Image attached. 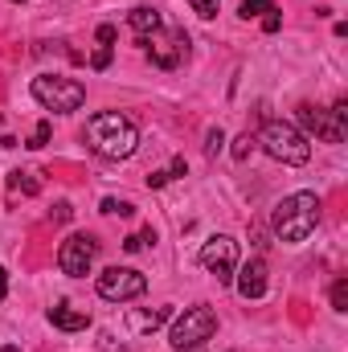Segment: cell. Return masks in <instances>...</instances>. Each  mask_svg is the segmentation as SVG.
Segmentation results:
<instances>
[{"label": "cell", "mask_w": 348, "mask_h": 352, "mask_svg": "<svg viewBox=\"0 0 348 352\" xmlns=\"http://www.w3.org/2000/svg\"><path fill=\"white\" fill-rule=\"evenodd\" d=\"M87 148L102 160H127L140 148V127L119 111H98L87 123Z\"/></svg>", "instance_id": "6da1fadb"}, {"label": "cell", "mask_w": 348, "mask_h": 352, "mask_svg": "<svg viewBox=\"0 0 348 352\" xmlns=\"http://www.w3.org/2000/svg\"><path fill=\"white\" fill-rule=\"evenodd\" d=\"M316 226H320V197L316 192H291L270 213V230L279 242H303Z\"/></svg>", "instance_id": "7a4b0ae2"}, {"label": "cell", "mask_w": 348, "mask_h": 352, "mask_svg": "<svg viewBox=\"0 0 348 352\" xmlns=\"http://www.w3.org/2000/svg\"><path fill=\"white\" fill-rule=\"evenodd\" d=\"M259 144L262 152L270 160H279V164H307V156H312L307 135L295 123H287V119H266L259 131Z\"/></svg>", "instance_id": "3957f363"}, {"label": "cell", "mask_w": 348, "mask_h": 352, "mask_svg": "<svg viewBox=\"0 0 348 352\" xmlns=\"http://www.w3.org/2000/svg\"><path fill=\"white\" fill-rule=\"evenodd\" d=\"M299 131L303 135H316V140H324V144H340L348 135V102H332V111H324V107H312V102H299Z\"/></svg>", "instance_id": "277c9868"}, {"label": "cell", "mask_w": 348, "mask_h": 352, "mask_svg": "<svg viewBox=\"0 0 348 352\" xmlns=\"http://www.w3.org/2000/svg\"><path fill=\"white\" fill-rule=\"evenodd\" d=\"M213 332H217V311L197 303V307H184V316H176L173 332H168V344L176 352H197Z\"/></svg>", "instance_id": "5b68a950"}, {"label": "cell", "mask_w": 348, "mask_h": 352, "mask_svg": "<svg viewBox=\"0 0 348 352\" xmlns=\"http://www.w3.org/2000/svg\"><path fill=\"white\" fill-rule=\"evenodd\" d=\"M33 98L45 107V111H54V115H70V111H78L83 102H87V87L83 82H74V78H62V74H41V78H33Z\"/></svg>", "instance_id": "8992f818"}, {"label": "cell", "mask_w": 348, "mask_h": 352, "mask_svg": "<svg viewBox=\"0 0 348 352\" xmlns=\"http://www.w3.org/2000/svg\"><path fill=\"white\" fill-rule=\"evenodd\" d=\"M98 295L102 299H111V303H127V299H140L144 291H148V278L140 274V270H131V266H107L102 274H98Z\"/></svg>", "instance_id": "52a82bcc"}, {"label": "cell", "mask_w": 348, "mask_h": 352, "mask_svg": "<svg viewBox=\"0 0 348 352\" xmlns=\"http://www.w3.org/2000/svg\"><path fill=\"white\" fill-rule=\"evenodd\" d=\"M144 50H148L152 66L176 70V66L188 58V33H184V29H156V33L144 41Z\"/></svg>", "instance_id": "ba28073f"}, {"label": "cell", "mask_w": 348, "mask_h": 352, "mask_svg": "<svg viewBox=\"0 0 348 352\" xmlns=\"http://www.w3.org/2000/svg\"><path fill=\"white\" fill-rule=\"evenodd\" d=\"M201 266H205L217 283H234V270H238V242L226 238V234H213V238L201 246Z\"/></svg>", "instance_id": "9c48e42d"}, {"label": "cell", "mask_w": 348, "mask_h": 352, "mask_svg": "<svg viewBox=\"0 0 348 352\" xmlns=\"http://www.w3.org/2000/svg\"><path fill=\"white\" fill-rule=\"evenodd\" d=\"M94 258H98V242H94L90 234H70V238L62 242V250H58V266H62V274H70V278L90 274Z\"/></svg>", "instance_id": "30bf717a"}, {"label": "cell", "mask_w": 348, "mask_h": 352, "mask_svg": "<svg viewBox=\"0 0 348 352\" xmlns=\"http://www.w3.org/2000/svg\"><path fill=\"white\" fill-rule=\"evenodd\" d=\"M234 287H238L242 299H262L266 295V263L250 258L242 270H234Z\"/></svg>", "instance_id": "8fae6325"}, {"label": "cell", "mask_w": 348, "mask_h": 352, "mask_svg": "<svg viewBox=\"0 0 348 352\" xmlns=\"http://www.w3.org/2000/svg\"><path fill=\"white\" fill-rule=\"evenodd\" d=\"M45 320H50L54 328H62V332H87V324H90L87 311H78V307H70V303L50 307V311H45Z\"/></svg>", "instance_id": "7c38bea8"}, {"label": "cell", "mask_w": 348, "mask_h": 352, "mask_svg": "<svg viewBox=\"0 0 348 352\" xmlns=\"http://www.w3.org/2000/svg\"><path fill=\"white\" fill-rule=\"evenodd\" d=\"M127 25H131V33H135V41L144 45L156 29H160V12L156 8H148V4H140V8H131V16H127Z\"/></svg>", "instance_id": "4fadbf2b"}, {"label": "cell", "mask_w": 348, "mask_h": 352, "mask_svg": "<svg viewBox=\"0 0 348 352\" xmlns=\"http://www.w3.org/2000/svg\"><path fill=\"white\" fill-rule=\"evenodd\" d=\"M274 8H279L274 0H242V4H238V16H242V21H254V16H266V12H274Z\"/></svg>", "instance_id": "5bb4252c"}, {"label": "cell", "mask_w": 348, "mask_h": 352, "mask_svg": "<svg viewBox=\"0 0 348 352\" xmlns=\"http://www.w3.org/2000/svg\"><path fill=\"white\" fill-rule=\"evenodd\" d=\"M144 246H156V230H152V226L140 230V234H127V238H123V250H127V254H140Z\"/></svg>", "instance_id": "9a60e30c"}, {"label": "cell", "mask_w": 348, "mask_h": 352, "mask_svg": "<svg viewBox=\"0 0 348 352\" xmlns=\"http://www.w3.org/2000/svg\"><path fill=\"white\" fill-rule=\"evenodd\" d=\"M254 144H259V140H254V135L246 131V135H238V140H234V148H230V156H234V160H250V152H254Z\"/></svg>", "instance_id": "2e32d148"}, {"label": "cell", "mask_w": 348, "mask_h": 352, "mask_svg": "<svg viewBox=\"0 0 348 352\" xmlns=\"http://www.w3.org/2000/svg\"><path fill=\"white\" fill-rule=\"evenodd\" d=\"M221 148H226V131L221 127H209L205 131V156H217Z\"/></svg>", "instance_id": "e0dca14e"}, {"label": "cell", "mask_w": 348, "mask_h": 352, "mask_svg": "<svg viewBox=\"0 0 348 352\" xmlns=\"http://www.w3.org/2000/svg\"><path fill=\"white\" fill-rule=\"evenodd\" d=\"M168 316H173L168 307H160V311H152V316H135V328H140V332H148V328H160Z\"/></svg>", "instance_id": "ac0fdd59"}, {"label": "cell", "mask_w": 348, "mask_h": 352, "mask_svg": "<svg viewBox=\"0 0 348 352\" xmlns=\"http://www.w3.org/2000/svg\"><path fill=\"white\" fill-rule=\"evenodd\" d=\"M12 188H21L25 197H37V188H41V184L33 180V173H12Z\"/></svg>", "instance_id": "d6986e66"}, {"label": "cell", "mask_w": 348, "mask_h": 352, "mask_svg": "<svg viewBox=\"0 0 348 352\" xmlns=\"http://www.w3.org/2000/svg\"><path fill=\"white\" fill-rule=\"evenodd\" d=\"M98 209H102V213H119V217H131V213H135V205H131V201H115V197H107Z\"/></svg>", "instance_id": "ffe728a7"}, {"label": "cell", "mask_w": 348, "mask_h": 352, "mask_svg": "<svg viewBox=\"0 0 348 352\" xmlns=\"http://www.w3.org/2000/svg\"><path fill=\"white\" fill-rule=\"evenodd\" d=\"M332 307L336 311H348V278H336L332 283Z\"/></svg>", "instance_id": "44dd1931"}, {"label": "cell", "mask_w": 348, "mask_h": 352, "mask_svg": "<svg viewBox=\"0 0 348 352\" xmlns=\"http://www.w3.org/2000/svg\"><path fill=\"white\" fill-rule=\"evenodd\" d=\"M188 4H193V12H197V16H205V21L221 12V0H188Z\"/></svg>", "instance_id": "7402d4cb"}, {"label": "cell", "mask_w": 348, "mask_h": 352, "mask_svg": "<svg viewBox=\"0 0 348 352\" xmlns=\"http://www.w3.org/2000/svg\"><path fill=\"white\" fill-rule=\"evenodd\" d=\"M50 131H54V127H50V119H41V123L33 127V140H29V148H45V144H50Z\"/></svg>", "instance_id": "603a6c76"}, {"label": "cell", "mask_w": 348, "mask_h": 352, "mask_svg": "<svg viewBox=\"0 0 348 352\" xmlns=\"http://www.w3.org/2000/svg\"><path fill=\"white\" fill-rule=\"evenodd\" d=\"M90 66H94V70H107V66H111V45H98L94 58H90Z\"/></svg>", "instance_id": "cb8c5ba5"}, {"label": "cell", "mask_w": 348, "mask_h": 352, "mask_svg": "<svg viewBox=\"0 0 348 352\" xmlns=\"http://www.w3.org/2000/svg\"><path fill=\"white\" fill-rule=\"evenodd\" d=\"M262 29H266V33H279V29H283V16H279V8L262 16Z\"/></svg>", "instance_id": "d4e9b609"}, {"label": "cell", "mask_w": 348, "mask_h": 352, "mask_svg": "<svg viewBox=\"0 0 348 352\" xmlns=\"http://www.w3.org/2000/svg\"><path fill=\"white\" fill-rule=\"evenodd\" d=\"M168 180H173V173H168V168H160V173H152V176H148V188H164Z\"/></svg>", "instance_id": "484cf974"}, {"label": "cell", "mask_w": 348, "mask_h": 352, "mask_svg": "<svg viewBox=\"0 0 348 352\" xmlns=\"http://www.w3.org/2000/svg\"><path fill=\"white\" fill-rule=\"evenodd\" d=\"M50 217H54V221H70V205H66V201H58V205H54V213H50Z\"/></svg>", "instance_id": "4316f807"}, {"label": "cell", "mask_w": 348, "mask_h": 352, "mask_svg": "<svg viewBox=\"0 0 348 352\" xmlns=\"http://www.w3.org/2000/svg\"><path fill=\"white\" fill-rule=\"evenodd\" d=\"M98 41L111 45V41H115V25H98Z\"/></svg>", "instance_id": "83f0119b"}, {"label": "cell", "mask_w": 348, "mask_h": 352, "mask_svg": "<svg viewBox=\"0 0 348 352\" xmlns=\"http://www.w3.org/2000/svg\"><path fill=\"white\" fill-rule=\"evenodd\" d=\"M4 295H8V270L0 266V299H4Z\"/></svg>", "instance_id": "f1b7e54d"}, {"label": "cell", "mask_w": 348, "mask_h": 352, "mask_svg": "<svg viewBox=\"0 0 348 352\" xmlns=\"http://www.w3.org/2000/svg\"><path fill=\"white\" fill-rule=\"evenodd\" d=\"M4 352H21V349H4Z\"/></svg>", "instance_id": "f546056e"}, {"label": "cell", "mask_w": 348, "mask_h": 352, "mask_svg": "<svg viewBox=\"0 0 348 352\" xmlns=\"http://www.w3.org/2000/svg\"><path fill=\"white\" fill-rule=\"evenodd\" d=\"M17 4H25V0H17Z\"/></svg>", "instance_id": "4dcf8cb0"}]
</instances>
